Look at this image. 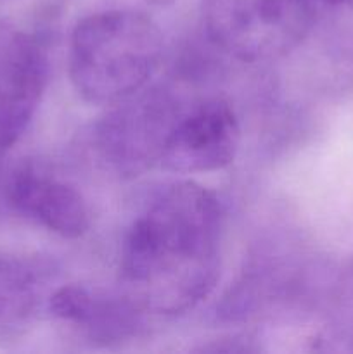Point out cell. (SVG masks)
Here are the masks:
<instances>
[{
    "instance_id": "obj_9",
    "label": "cell",
    "mask_w": 353,
    "mask_h": 354,
    "mask_svg": "<svg viewBox=\"0 0 353 354\" xmlns=\"http://www.w3.org/2000/svg\"><path fill=\"white\" fill-rule=\"evenodd\" d=\"M40 294V272L31 261L0 256V325L23 320Z\"/></svg>"
},
{
    "instance_id": "obj_8",
    "label": "cell",
    "mask_w": 353,
    "mask_h": 354,
    "mask_svg": "<svg viewBox=\"0 0 353 354\" xmlns=\"http://www.w3.org/2000/svg\"><path fill=\"white\" fill-rule=\"evenodd\" d=\"M51 311L59 320L82 327L93 339H123L137 327L141 311L123 296H100L82 286H64L51 297Z\"/></svg>"
},
{
    "instance_id": "obj_11",
    "label": "cell",
    "mask_w": 353,
    "mask_h": 354,
    "mask_svg": "<svg viewBox=\"0 0 353 354\" xmlns=\"http://www.w3.org/2000/svg\"><path fill=\"white\" fill-rule=\"evenodd\" d=\"M149 3H152V6H170V3H173L175 0H147Z\"/></svg>"
},
{
    "instance_id": "obj_5",
    "label": "cell",
    "mask_w": 353,
    "mask_h": 354,
    "mask_svg": "<svg viewBox=\"0 0 353 354\" xmlns=\"http://www.w3.org/2000/svg\"><path fill=\"white\" fill-rule=\"evenodd\" d=\"M47 75V54L37 37L0 24V159L33 120Z\"/></svg>"
},
{
    "instance_id": "obj_10",
    "label": "cell",
    "mask_w": 353,
    "mask_h": 354,
    "mask_svg": "<svg viewBox=\"0 0 353 354\" xmlns=\"http://www.w3.org/2000/svg\"><path fill=\"white\" fill-rule=\"evenodd\" d=\"M310 2L329 3V6H353V0H310Z\"/></svg>"
},
{
    "instance_id": "obj_2",
    "label": "cell",
    "mask_w": 353,
    "mask_h": 354,
    "mask_svg": "<svg viewBox=\"0 0 353 354\" xmlns=\"http://www.w3.org/2000/svg\"><path fill=\"white\" fill-rule=\"evenodd\" d=\"M161 57L163 35L151 17L138 10H104L73 30L69 78L83 100L114 106L145 88Z\"/></svg>"
},
{
    "instance_id": "obj_1",
    "label": "cell",
    "mask_w": 353,
    "mask_h": 354,
    "mask_svg": "<svg viewBox=\"0 0 353 354\" xmlns=\"http://www.w3.org/2000/svg\"><path fill=\"white\" fill-rule=\"evenodd\" d=\"M224 213L194 182L166 187L134 220L121 248V296L141 313L180 315L206 299L220 275Z\"/></svg>"
},
{
    "instance_id": "obj_4",
    "label": "cell",
    "mask_w": 353,
    "mask_h": 354,
    "mask_svg": "<svg viewBox=\"0 0 353 354\" xmlns=\"http://www.w3.org/2000/svg\"><path fill=\"white\" fill-rule=\"evenodd\" d=\"M111 107L96 128L97 149L116 173L141 175L159 162L168 133L180 116L179 109L158 88H142Z\"/></svg>"
},
{
    "instance_id": "obj_6",
    "label": "cell",
    "mask_w": 353,
    "mask_h": 354,
    "mask_svg": "<svg viewBox=\"0 0 353 354\" xmlns=\"http://www.w3.org/2000/svg\"><path fill=\"white\" fill-rule=\"evenodd\" d=\"M241 144V127L225 100H206L180 114L163 147L159 162L182 175L210 173L234 161Z\"/></svg>"
},
{
    "instance_id": "obj_3",
    "label": "cell",
    "mask_w": 353,
    "mask_h": 354,
    "mask_svg": "<svg viewBox=\"0 0 353 354\" xmlns=\"http://www.w3.org/2000/svg\"><path fill=\"white\" fill-rule=\"evenodd\" d=\"M211 40L246 62L282 57L314 21L310 0H201Z\"/></svg>"
},
{
    "instance_id": "obj_7",
    "label": "cell",
    "mask_w": 353,
    "mask_h": 354,
    "mask_svg": "<svg viewBox=\"0 0 353 354\" xmlns=\"http://www.w3.org/2000/svg\"><path fill=\"white\" fill-rule=\"evenodd\" d=\"M7 203L19 214L66 239L90 228V211L82 194L35 162H21L6 182Z\"/></svg>"
}]
</instances>
